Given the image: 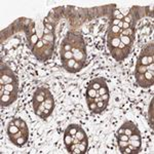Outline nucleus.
<instances>
[{
	"label": "nucleus",
	"instance_id": "f257e3e1",
	"mask_svg": "<svg viewBox=\"0 0 154 154\" xmlns=\"http://www.w3.org/2000/svg\"><path fill=\"white\" fill-rule=\"evenodd\" d=\"M7 135L14 146L24 147L29 140L28 125L22 118H14L7 126Z\"/></svg>",
	"mask_w": 154,
	"mask_h": 154
},
{
	"label": "nucleus",
	"instance_id": "f03ea898",
	"mask_svg": "<svg viewBox=\"0 0 154 154\" xmlns=\"http://www.w3.org/2000/svg\"><path fill=\"white\" fill-rule=\"evenodd\" d=\"M54 43L56 42H48L43 38H39L38 42L31 49L32 54L36 57V59L40 62H44L53 56L54 51Z\"/></svg>",
	"mask_w": 154,
	"mask_h": 154
},
{
	"label": "nucleus",
	"instance_id": "7ed1b4c3",
	"mask_svg": "<svg viewBox=\"0 0 154 154\" xmlns=\"http://www.w3.org/2000/svg\"><path fill=\"white\" fill-rule=\"evenodd\" d=\"M54 96L53 94H49L48 96V98L45 99L41 104L37 105L35 107H33V110H34V113L36 114L37 116H39L41 119L43 120H46L48 117L51 115V113L54 112Z\"/></svg>",
	"mask_w": 154,
	"mask_h": 154
},
{
	"label": "nucleus",
	"instance_id": "20e7f679",
	"mask_svg": "<svg viewBox=\"0 0 154 154\" xmlns=\"http://www.w3.org/2000/svg\"><path fill=\"white\" fill-rule=\"evenodd\" d=\"M9 83H19V79L8 66L2 65L0 73V85Z\"/></svg>",
	"mask_w": 154,
	"mask_h": 154
},
{
	"label": "nucleus",
	"instance_id": "39448f33",
	"mask_svg": "<svg viewBox=\"0 0 154 154\" xmlns=\"http://www.w3.org/2000/svg\"><path fill=\"white\" fill-rule=\"evenodd\" d=\"M135 78L139 86L148 88L154 83V70H148L142 74H135Z\"/></svg>",
	"mask_w": 154,
	"mask_h": 154
},
{
	"label": "nucleus",
	"instance_id": "423d86ee",
	"mask_svg": "<svg viewBox=\"0 0 154 154\" xmlns=\"http://www.w3.org/2000/svg\"><path fill=\"white\" fill-rule=\"evenodd\" d=\"M131 48H128V46L125 45V44L120 42L118 48H113L112 51H110V54L116 61L122 62V61H125V60L128 57V54H131Z\"/></svg>",
	"mask_w": 154,
	"mask_h": 154
},
{
	"label": "nucleus",
	"instance_id": "0eeeda50",
	"mask_svg": "<svg viewBox=\"0 0 154 154\" xmlns=\"http://www.w3.org/2000/svg\"><path fill=\"white\" fill-rule=\"evenodd\" d=\"M116 134H125V135L128 136V138L133 135H141L140 131H139V128L136 123L133 122V121H130V120L125 121V122L120 126V128H119Z\"/></svg>",
	"mask_w": 154,
	"mask_h": 154
},
{
	"label": "nucleus",
	"instance_id": "6e6552de",
	"mask_svg": "<svg viewBox=\"0 0 154 154\" xmlns=\"http://www.w3.org/2000/svg\"><path fill=\"white\" fill-rule=\"evenodd\" d=\"M51 94V91L46 88H38L34 91L33 94V98H32V104H33V107H35L39 104H41L42 102L48 98V96Z\"/></svg>",
	"mask_w": 154,
	"mask_h": 154
},
{
	"label": "nucleus",
	"instance_id": "1a4fd4ad",
	"mask_svg": "<svg viewBox=\"0 0 154 154\" xmlns=\"http://www.w3.org/2000/svg\"><path fill=\"white\" fill-rule=\"evenodd\" d=\"M18 99V95H0V105L2 108H5L11 105Z\"/></svg>",
	"mask_w": 154,
	"mask_h": 154
},
{
	"label": "nucleus",
	"instance_id": "9d476101",
	"mask_svg": "<svg viewBox=\"0 0 154 154\" xmlns=\"http://www.w3.org/2000/svg\"><path fill=\"white\" fill-rule=\"evenodd\" d=\"M106 84H107V82H106L105 78H103V77H98V78H95V79H93V80L89 81L88 88H94L95 91H99L102 86L106 85Z\"/></svg>",
	"mask_w": 154,
	"mask_h": 154
},
{
	"label": "nucleus",
	"instance_id": "9b49d317",
	"mask_svg": "<svg viewBox=\"0 0 154 154\" xmlns=\"http://www.w3.org/2000/svg\"><path fill=\"white\" fill-rule=\"evenodd\" d=\"M75 64H76V61L74 59L62 61V66H63V68L65 69L67 72H69V73H75V70H74Z\"/></svg>",
	"mask_w": 154,
	"mask_h": 154
},
{
	"label": "nucleus",
	"instance_id": "f8f14e48",
	"mask_svg": "<svg viewBox=\"0 0 154 154\" xmlns=\"http://www.w3.org/2000/svg\"><path fill=\"white\" fill-rule=\"evenodd\" d=\"M120 44V39L119 38H107V48L109 51H112L113 48H116Z\"/></svg>",
	"mask_w": 154,
	"mask_h": 154
},
{
	"label": "nucleus",
	"instance_id": "ddd939ff",
	"mask_svg": "<svg viewBox=\"0 0 154 154\" xmlns=\"http://www.w3.org/2000/svg\"><path fill=\"white\" fill-rule=\"evenodd\" d=\"M119 39H120L121 43H123L125 45L128 46V48H133L134 41H135V39H134V38H131V37H130V36H125V35H122V34H120V37H119Z\"/></svg>",
	"mask_w": 154,
	"mask_h": 154
},
{
	"label": "nucleus",
	"instance_id": "4468645a",
	"mask_svg": "<svg viewBox=\"0 0 154 154\" xmlns=\"http://www.w3.org/2000/svg\"><path fill=\"white\" fill-rule=\"evenodd\" d=\"M60 56H61V61L73 59V53H72L71 51H64V49H61V51H60Z\"/></svg>",
	"mask_w": 154,
	"mask_h": 154
},
{
	"label": "nucleus",
	"instance_id": "2eb2a0df",
	"mask_svg": "<svg viewBox=\"0 0 154 154\" xmlns=\"http://www.w3.org/2000/svg\"><path fill=\"white\" fill-rule=\"evenodd\" d=\"M100 97L99 94H97V91H95L94 88H88L86 89V94H85V98H98Z\"/></svg>",
	"mask_w": 154,
	"mask_h": 154
},
{
	"label": "nucleus",
	"instance_id": "dca6fc26",
	"mask_svg": "<svg viewBox=\"0 0 154 154\" xmlns=\"http://www.w3.org/2000/svg\"><path fill=\"white\" fill-rule=\"evenodd\" d=\"M97 94H99L100 96H104V95H106V94H110V91H109L108 85L106 84V85L102 86L99 91H97Z\"/></svg>",
	"mask_w": 154,
	"mask_h": 154
},
{
	"label": "nucleus",
	"instance_id": "f3484780",
	"mask_svg": "<svg viewBox=\"0 0 154 154\" xmlns=\"http://www.w3.org/2000/svg\"><path fill=\"white\" fill-rule=\"evenodd\" d=\"M152 113H153V100H152V102H151V104H150V108H149V116H150ZM150 119H151L150 125H151V126H153V116H151Z\"/></svg>",
	"mask_w": 154,
	"mask_h": 154
},
{
	"label": "nucleus",
	"instance_id": "a211bd4d",
	"mask_svg": "<svg viewBox=\"0 0 154 154\" xmlns=\"http://www.w3.org/2000/svg\"><path fill=\"white\" fill-rule=\"evenodd\" d=\"M88 107L89 110H91V112H93V111L97 108V103H88Z\"/></svg>",
	"mask_w": 154,
	"mask_h": 154
}]
</instances>
